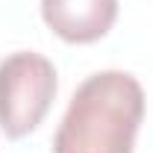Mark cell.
<instances>
[{
  "instance_id": "obj_1",
  "label": "cell",
  "mask_w": 153,
  "mask_h": 153,
  "mask_svg": "<svg viewBox=\"0 0 153 153\" xmlns=\"http://www.w3.org/2000/svg\"><path fill=\"white\" fill-rule=\"evenodd\" d=\"M141 121V82L127 71H97L74 91L53 153H133Z\"/></svg>"
},
{
  "instance_id": "obj_2",
  "label": "cell",
  "mask_w": 153,
  "mask_h": 153,
  "mask_svg": "<svg viewBox=\"0 0 153 153\" xmlns=\"http://www.w3.org/2000/svg\"><path fill=\"white\" fill-rule=\"evenodd\" d=\"M59 79L47 56L18 50L0 62V133L12 141L30 135L50 112Z\"/></svg>"
},
{
  "instance_id": "obj_3",
  "label": "cell",
  "mask_w": 153,
  "mask_h": 153,
  "mask_svg": "<svg viewBox=\"0 0 153 153\" xmlns=\"http://www.w3.org/2000/svg\"><path fill=\"white\" fill-rule=\"evenodd\" d=\"M47 30L68 44H94L118 21V0H41Z\"/></svg>"
}]
</instances>
